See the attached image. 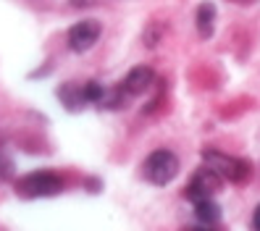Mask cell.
Returning <instances> with one entry per match:
<instances>
[{
	"label": "cell",
	"instance_id": "obj_13",
	"mask_svg": "<svg viewBox=\"0 0 260 231\" xmlns=\"http://www.w3.org/2000/svg\"><path fill=\"white\" fill-rule=\"evenodd\" d=\"M252 231H260V205H257L255 213H252Z\"/></svg>",
	"mask_w": 260,
	"mask_h": 231
},
{
	"label": "cell",
	"instance_id": "obj_9",
	"mask_svg": "<svg viewBox=\"0 0 260 231\" xmlns=\"http://www.w3.org/2000/svg\"><path fill=\"white\" fill-rule=\"evenodd\" d=\"M58 100L63 103L69 111H79L82 103H87L84 100V89H76L74 82H63V84L58 87Z\"/></svg>",
	"mask_w": 260,
	"mask_h": 231
},
{
	"label": "cell",
	"instance_id": "obj_11",
	"mask_svg": "<svg viewBox=\"0 0 260 231\" xmlns=\"http://www.w3.org/2000/svg\"><path fill=\"white\" fill-rule=\"evenodd\" d=\"M82 89H84V100H87V103H92V105H100L103 97H105V87H103L98 79H89Z\"/></svg>",
	"mask_w": 260,
	"mask_h": 231
},
{
	"label": "cell",
	"instance_id": "obj_8",
	"mask_svg": "<svg viewBox=\"0 0 260 231\" xmlns=\"http://www.w3.org/2000/svg\"><path fill=\"white\" fill-rule=\"evenodd\" d=\"M194 218L200 221L203 226H216L221 221V205L213 203L210 200H200V203H194Z\"/></svg>",
	"mask_w": 260,
	"mask_h": 231
},
{
	"label": "cell",
	"instance_id": "obj_6",
	"mask_svg": "<svg viewBox=\"0 0 260 231\" xmlns=\"http://www.w3.org/2000/svg\"><path fill=\"white\" fill-rule=\"evenodd\" d=\"M152 84H155V71L150 66H134L124 76V82H121L126 95H142V92H147Z\"/></svg>",
	"mask_w": 260,
	"mask_h": 231
},
{
	"label": "cell",
	"instance_id": "obj_3",
	"mask_svg": "<svg viewBox=\"0 0 260 231\" xmlns=\"http://www.w3.org/2000/svg\"><path fill=\"white\" fill-rule=\"evenodd\" d=\"M16 192L21 197H55L63 192V179L53 171H35L16 181Z\"/></svg>",
	"mask_w": 260,
	"mask_h": 231
},
{
	"label": "cell",
	"instance_id": "obj_7",
	"mask_svg": "<svg viewBox=\"0 0 260 231\" xmlns=\"http://www.w3.org/2000/svg\"><path fill=\"white\" fill-rule=\"evenodd\" d=\"M194 26H197V35L203 40H210L213 32H216V6L205 0V3L197 6L194 11Z\"/></svg>",
	"mask_w": 260,
	"mask_h": 231
},
{
	"label": "cell",
	"instance_id": "obj_1",
	"mask_svg": "<svg viewBox=\"0 0 260 231\" xmlns=\"http://www.w3.org/2000/svg\"><path fill=\"white\" fill-rule=\"evenodd\" d=\"M203 163L210 168V171H216L223 181H232V184H247L250 176H252V166L250 160L244 158H234V155H226L221 150H203Z\"/></svg>",
	"mask_w": 260,
	"mask_h": 231
},
{
	"label": "cell",
	"instance_id": "obj_2",
	"mask_svg": "<svg viewBox=\"0 0 260 231\" xmlns=\"http://www.w3.org/2000/svg\"><path fill=\"white\" fill-rule=\"evenodd\" d=\"M142 176L152 187H166L179 176V158L171 150H152L142 163Z\"/></svg>",
	"mask_w": 260,
	"mask_h": 231
},
{
	"label": "cell",
	"instance_id": "obj_5",
	"mask_svg": "<svg viewBox=\"0 0 260 231\" xmlns=\"http://www.w3.org/2000/svg\"><path fill=\"white\" fill-rule=\"evenodd\" d=\"M221 176L216 171H210V168H197L194 176L189 179L187 189H184V197L189 200V203H200V200H210L213 194H216L221 189Z\"/></svg>",
	"mask_w": 260,
	"mask_h": 231
},
{
	"label": "cell",
	"instance_id": "obj_12",
	"mask_svg": "<svg viewBox=\"0 0 260 231\" xmlns=\"http://www.w3.org/2000/svg\"><path fill=\"white\" fill-rule=\"evenodd\" d=\"M100 0H71V8H92Z\"/></svg>",
	"mask_w": 260,
	"mask_h": 231
},
{
	"label": "cell",
	"instance_id": "obj_4",
	"mask_svg": "<svg viewBox=\"0 0 260 231\" xmlns=\"http://www.w3.org/2000/svg\"><path fill=\"white\" fill-rule=\"evenodd\" d=\"M100 35H103L100 21H95V19L76 21V24L69 29V35H66L69 50H71V53H87V50H92L95 42L100 40Z\"/></svg>",
	"mask_w": 260,
	"mask_h": 231
},
{
	"label": "cell",
	"instance_id": "obj_14",
	"mask_svg": "<svg viewBox=\"0 0 260 231\" xmlns=\"http://www.w3.org/2000/svg\"><path fill=\"white\" fill-rule=\"evenodd\" d=\"M189 231H213V228L208 226V228H189Z\"/></svg>",
	"mask_w": 260,
	"mask_h": 231
},
{
	"label": "cell",
	"instance_id": "obj_10",
	"mask_svg": "<svg viewBox=\"0 0 260 231\" xmlns=\"http://www.w3.org/2000/svg\"><path fill=\"white\" fill-rule=\"evenodd\" d=\"M166 37V24L160 21H147V26L142 29V42H145V48H158V45L163 42Z\"/></svg>",
	"mask_w": 260,
	"mask_h": 231
}]
</instances>
